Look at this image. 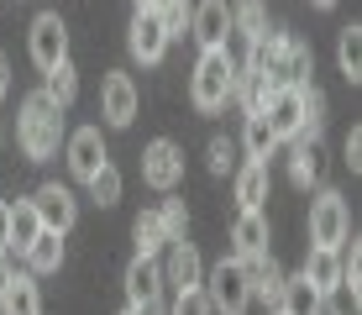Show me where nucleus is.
I'll return each instance as SVG.
<instances>
[{"label":"nucleus","instance_id":"1","mask_svg":"<svg viewBox=\"0 0 362 315\" xmlns=\"http://www.w3.org/2000/svg\"><path fill=\"white\" fill-rule=\"evenodd\" d=\"M58 137H64V110H58L42 90L27 95V100H21V116H16V142H21V153H27L32 163H42V158L58 153Z\"/></svg>","mask_w":362,"mask_h":315},{"label":"nucleus","instance_id":"2","mask_svg":"<svg viewBox=\"0 0 362 315\" xmlns=\"http://www.w3.org/2000/svg\"><path fill=\"white\" fill-rule=\"evenodd\" d=\"M231 79H236V63H231L226 47H210V53H199L194 79H189L194 110H221V105L231 100Z\"/></svg>","mask_w":362,"mask_h":315},{"label":"nucleus","instance_id":"3","mask_svg":"<svg viewBox=\"0 0 362 315\" xmlns=\"http://www.w3.org/2000/svg\"><path fill=\"white\" fill-rule=\"evenodd\" d=\"M199 289L210 299V315H247V305H252V284H247V268L236 258H221Z\"/></svg>","mask_w":362,"mask_h":315},{"label":"nucleus","instance_id":"4","mask_svg":"<svg viewBox=\"0 0 362 315\" xmlns=\"http://www.w3.org/2000/svg\"><path fill=\"white\" fill-rule=\"evenodd\" d=\"M346 231H352V216H346V200L336 189H320L310 200V242L315 247H341Z\"/></svg>","mask_w":362,"mask_h":315},{"label":"nucleus","instance_id":"5","mask_svg":"<svg viewBox=\"0 0 362 315\" xmlns=\"http://www.w3.org/2000/svg\"><path fill=\"white\" fill-rule=\"evenodd\" d=\"M27 53L37 69H53V63H64L69 58V27H64V16L58 11H42V16L32 21V32H27Z\"/></svg>","mask_w":362,"mask_h":315},{"label":"nucleus","instance_id":"6","mask_svg":"<svg viewBox=\"0 0 362 315\" xmlns=\"http://www.w3.org/2000/svg\"><path fill=\"white\" fill-rule=\"evenodd\" d=\"M32 210H37V221H42V231H58V236L79 221V200H74L69 184H42L32 195Z\"/></svg>","mask_w":362,"mask_h":315},{"label":"nucleus","instance_id":"7","mask_svg":"<svg viewBox=\"0 0 362 315\" xmlns=\"http://www.w3.org/2000/svg\"><path fill=\"white\" fill-rule=\"evenodd\" d=\"M127 299H132V310L158 315V305H163V268H158V258H132V268H127Z\"/></svg>","mask_w":362,"mask_h":315},{"label":"nucleus","instance_id":"8","mask_svg":"<svg viewBox=\"0 0 362 315\" xmlns=\"http://www.w3.org/2000/svg\"><path fill=\"white\" fill-rule=\"evenodd\" d=\"M142 179L168 195V189L184 179V153H179V142H168V137L147 142V153H142Z\"/></svg>","mask_w":362,"mask_h":315},{"label":"nucleus","instance_id":"9","mask_svg":"<svg viewBox=\"0 0 362 315\" xmlns=\"http://www.w3.org/2000/svg\"><path fill=\"white\" fill-rule=\"evenodd\" d=\"M189 32H194L199 53L226 47V37H231V6H226V0H199V6L189 11Z\"/></svg>","mask_w":362,"mask_h":315},{"label":"nucleus","instance_id":"10","mask_svg":"<svg viewBox=\"0 0 362 315\" xmlns=\"http://www.w3.org/2000/svg\"><path fill=\"white\" fill-rule=\"evenodd\" d=\"M100 116H105L110 126H132L136 121V84H132V74H121V69L105 74V84H100Z\"/></svg>","mask_w":362,"mask_h":315},{"label":"nucleus","instance_id":"11","mask_svg":"<svg viewBox=\"0 0 362 315\" xmlns=\"http://www.w3.org/2000/svg\"><path fill=\"white\" fill-rule=\"evenodd\" d=\"M110 163L105 153V137H100V126H79V132L69 137V168H74V179H84L90 184L100 168Z\"/></svg>","mask_w":362,"mask_h":315},{"label":"nucleus","instance_id":"12","mask_svg":"<svg viewBox=\"0 0 362 315\" xmlns=\"http://www.w3.org/2000/svg\"><path fill=\"white\" fill-rule=\"evenodd\" d=\"M127 47H132V58H136V63H158V58L168 53V32H163V21H158L153 11H136L132 27H127Z\"/></svg>","mask_w":362,"mask_h":315},{"label":"nucleus","instance_id":"13","mask_svg":"<svg viewBox=\"0 0 362 315\" xmlns=\"http://www.w3.org/2000/svg\"><path fill=\"white\" fill-rule=\"evenodd\" d=\"M163 284H173L184 294V289H199L205 284V268H199V252H194V242H168V273H163Z\"/></svg>","mask_w":362,"mask_h":315},{"label":"nucleus","instance_id":"14","mask_svg":"<svg viewBox=\"0 0 362 315\" xmlns=\"http://www.w3.org/2000/svg\"><path fill=\"white\" fill-rule=\"evenodd\" d=\"M257 252H268V216L263 210H242L231 226V258H257Z\"/></svg>","mask_w":362,"mask_h":315},{"label":"nucleus","instance_id":"15","mask_svg":"<svg viewBox=\"0 0 362 315\" xmlns=\"http://www.w3.org/2000/svg\"><path fill=\"white\" fill-rule=\"evenodd\" d=\"M242 268H247V284H252V299H268V305H279V294H284V268L273 263V252L242 258Z\"/></svg>","mask_w":362,"mask_h":315},{"label":"nucleus","instance_id":"16","mask_svg":"<svg viewBox=\"0 0 362 315\" xmlns=\"http://www.w3.org/2000/svg\"><path fill=\"white\" fill-rule=\"evenodd\" d=\"M273 310H284V315H326V294H320L305 273H294V279H284V294H279Z\"/></svg>","mask_w":362,"mask_h":315},{"label":"nucleus","instance_id":"17","mask_svg":"<svg viewBox=\"0 0 362 315\" xmlns=\"http://www.w3.org/2000/svg\"><path fill=\"white\" fill-rule=\"evenodd\" d=\"M310 74H315V53H310L305 42H294V37H284V53H279V69H273V84H310Z\"/></svg>","mask_w":362,"mask_h":315},{"label":"nucleus","instance_id":"18","mask_svg":"<svg viewBox=\"0 0 362 315\" xmlns=\"http://www.w3.org/2000/svg\"><path fill=\"white\" fill-rule=\"evenodd\" d=\"M299 90H305V84H299ZM299 90L294 84H279V90H273V100H268V126L273 132H279V142L284 137H299Z\"/></svg>","mask_w":362,"mask_h":315},{"label":"nucleus","instance_id":"19","mask_svg":"<svg viewBox=\"0 0 362 315\" xmlns=\"http://www.w3.org/2000/svg\"><path fill=\"white\" fill-rule=\"evenodd\" d=\"M0 315H42V294H37L32 273H16V279L0 289Z\"/></svg>","mask_w":362,"mask_h":315},{"label":"nucleus","instance_id":"20","mask_svg":"<svg viewBox=\"0 0 362 315\" xmlns=\"http://www.w3.org/2000/svg\"><path fill=\"white\" fill-rule=\"evenodd\" d=\"M263 200H268V163L247 158L242 168H236V205L242 210H263Z\"/></svg>","mask_w":362,"mask_h":315},{"label":"nucleus","instance_id":"21","mask_svg":"<svg viewBox=\"0 0 362 315\" xmlns=\"http://www.w3.org/2000/svg\"><path fill=\"white\" fill-rule=\"evenodd\" d=\"M320 168H326V153H320V137H294V153H289V173L294 184H315Z\"/></svg>","mask_w":362,"mask_h":315},{"label":"nucleus","instance_id":"22","mask_svg":"<svg viewBox=\"0 0 362 315\" xmlns=\"http://www.w3.org/2000/svg\"><path fill=\"white\" fill-rule=\"evenodd\" d=\"M21 258H27L32 273H58V268H64V236H58V231H37V242L21 252Z\"/></svg>","mask_w":362,"mask_h":315},{"label":"nucleus","instance_id":"23","mask_svg":"<svg viewBox=\"0 0 362 315\" xmlns=\"http://www.w3.org/2000/svg\"><path fill=\"white\" fill-rule=\"evenodd\" d=\"M305 279L326 294V289L341 284V258H336V247H310V258H305Z\"/></svg>","mask_w":362,"mask_h":315},{"label":"nucleus","instance_id":"24","mask_svg":"<svg viewBox=\"0 0 362 315\" xmlns=\"http://www.w3.org/2000/svg\"><path fill=\"white\" fill-rule=\"evenodd\" d=\"M132 242H136V258H158V252L168 247V231H163V221H158V210H142V216L132 221Z\"/></svg>","mask_w":362,"mask_h":315},{"label":"nucleus","instance_id":"25","mask_svg":"<svg viewBox=\"0 0 362 315\" xmlns=\"http://www.w3.org/2000/svg\"><path fill=\"white\" fill-rule=\"evenodd\" d=\"M242 147H247V158H257V163L273 158V147H279V132L268 126L263 110H257V116H247V126H242Z\"/></svg>","mask_w":362,"mask_h":315},{"label":"nucleus","instance_id":"26","mask_svg":"<svg viewBox=\"0 0 362 315\" xmlns=\"http://www.w3.org/2000/svg\"><path fill=\"white\" fill-rule=\"evenodd\" d=\"M42 95L53 100L58 110H69V105H74V95H79V74H74V63H69V58L47 69V84H42Z\"/></svg>","mask_w":362,"mask_h":315},{"label":"nucleus","instance_id":"27","mask_svg":"<svg viewBox=\"0 0 362 315\" xmlns=\"http://www.w3.org/2000/svg\"><path fill=\"white\" fill-rule=\"evenodd\" d=\"M231 32H242L247 42L263 37L268 32V6H263V0H236V6H231Z\"/></svg>","mask_w":362,"mask_h":315},{"label":"nucleus","instance_id":"28","mask_svg":"<svg viewBox=\"0 0 362 315\" xmlns=\"http://www.w3.org/2000/svg\"><path fill=\"white\" fill-rule=\"evenodd\" d=\"M336 63H341L346 79H362V27H341L336 32Z\"/></svg>","mask_w":362,"mask_h":315},{"label":"nucleus","instance_id":"29","mask_svg":"<svg viewBox=\"0 0 362 315\" xmlns=\"http://www.w3.org/2000/svg\"><path fill=\"white\" fill-rule=\"evenodd\" d=\"M37 231H42V221H37L32 200H16V205H11V247L27 252V247L37 242Z\"/></svg>","mask_w":362,"mask_h":315},{"label":"nucleus","instance_id":"30","mask_svg":"<svg viewBox=\"0 0 362 315\" xmlns=\"http://www.w3.org/2000/svg\"><path fill=\"white\" fill-rule=\"evenodd\" d=\"M147 11L163 21V32H168V37H179V32H189V11H194V6H189V0H153Z\"/></svg>","mask_w":362,"mask_h":315},{"label":"nucleus","instance_id":"31","mask_svg":"<svg viewBox=\"0 0 362 315\" xmlns=\"http://www.w3.org/2000/svg\"><path fill=\"white\" fill-rule=\"evenodd\" d=\"M90 200H95V205H116V200H121V168H116V163H105V168L90 179Z\"/></svg>","mask_w":362,"mask_h":315},{"label":"nucleus","instance_id":"32","mask_svg":"<svg viewBox=\"0 0 362 315\" xmlns=\"http://www.w3.org/2000/svg\"><path fill=\"white\" fill-rule=\"evenodd\" d=\"M231 168H236V142L231 137H210V173L221 179V173H231Z\"/></svg>","mask_w":362,"mask_h":315},{"label":"nucleus","instance_id":"33","mask_svg":"<svg viewBox=\"0 0 362 315\" xmlns=\"http://www.w3.org/2000/svg\"><path fill=\"white\" fill-rule=\"evenodd\" d=\"M158 221H163L168 242H179L184 226H189V210H184V200H163V210H158Z\"/></svg>","mask_w":362,"mask_h":315},{"label":"nucleus","instance_id":"34","mask_svg":"<svg viewBox=\"0 0 362 315\" xmlns=\"http://www.w3.org/2000/svg\"><path fill=\"white\" fill-rule=\"evenodd\" d=\"M326 315H362V305H357V289H346V284L326 289Z\"/></svg>","mask_w":362,"mask_h":315},{"label":"nucleus","instance_id":"35","mask_svg":"<svg viewBox=\"0 0 362 315\" xmlns=\"http://www.w3.org/2000/svg\"><path fill=\"white\" fill-rule=\"evenodd\" d=\"M168 315H210V299H205V289H184L179 299H173V310Z\"/></svg>","mask_w":362,"mask_h":315},{"label":"nucleus","instance_id":"36","mask_svg":"<svg viewBox=\"0 0 362 315\" xmlns=\"http://www.w3.org/2000/svg\"><path fill=\"white\" fill-rule=\"evenodd\" d=\"M336 258H341V284H346V289H357V279H362V263H357V258H362V247H357V236H352V247H346V252L336 247Z\"/></svg>","mask_w":362,"mask_h":315},{"label":"nucleus","instance_id":"37","mask_svg":"<svg viewBox=\"0 0 362 315\" xmlns=\"http://www.w3.org/2000/svg\"><path fill=\"white\" fill-rule=\"evenodd\" d=\"M346 168H362V132H357V126H352V132H346Z\"/></svg>","mask_w":362,"mask_h":315},{"label":"nucleus","instance_id":"38","mask_svg":"<svg viewBox=\"0 0 362 315\" xmlns=\"http://www.w3.org/2000/svg\"><path fill=\"white\" fill-rule=\"evenodd\" d=\"M0 252H11V205H0Z\"/></svg>","mask_w":362,"mask_h":315},{"label":"nucleus","instance_id":"39","mask_svg":"<svg viewBox=\"0 0 362 315\" xmlns=\"http://www.w3.org/2000/svg\"><path fill=\"white\" fill-rule=\"evenodd\" d=\"M11 279H16V268H11V258H6V252H0V289H6Z\"/></svg>","mask_w":362,"mask_h":315},{"label":"nucleus","instance_id":"40","mask_svg":"<svg viewBox=\"0 0 362 315\" xmlns=\"http://www.w3.org/2000/svg\"><path fill=\"white\" fill-rule=\"evenodd\" d=\"M6 90H11V63L0 58V100H6Z\"/></svg>","mask_w":362,"mask_h":315},{"label":"nucleus","instance_id":"41","mask_svg":"<svg viewBox=\"0 0 362 315\" xmlns=\"http://www.w3.org/2000/svg\"><path fill=\"white\" fill-rule=\"evenodd\" d=\"M310 6H320V11H331V6H336V0H310Z\"/></svg>","mask_w":362,"mask_h":315},{"label":"nucleus","instance_id":"42","mask_svg":"<svg viewBox=\"0 0 362 315\" xmlns=\"http://www.w3.org/2000/svg\"><path fill=\"white\" fill-rule=\"evenodd\" d=\"M132 6H136V11H147V6H153V0H132Z\"/></svg>","mask_w":362,"mask_h":315},{"label":"nucleus","instance_id":"43","mask_svg":"<svg viewBox=\"0 0 362 315\" xmlns=\"http://www.w3.org/2000/svg\"><path fill=\"white\" fill-rule=\"evenodd\" d=\"M121 315H142V310H132V305H127V310H121Z\"/></svg>","mask_w":362,"mask_h":315},{"label":"nucleus","instance_id":"44","mask_svg":"<svg viewBox=\"0 0 362 315\" xmlns=\"http://www.w3.org/2000/svg\"><path fill=\"white\" fill-rule=\"evenodd\" d=\"M0 142H6V132H0Z\"/></svg>","mask_w":362,"mask_h":315},{"label":"nucleus","instance_id":"45","mask_svg":"<svg viewBox=\"0 0 362 315\" xmlns=\"http://www.w3.org/2000/svg\"><path fill=\"white\" fill-rule=\"evenodd\" d=\"M273 315H284V310H273Z\"/></svg>","mask_w":362,"mask_h":315},{"label":"nucleus","instance_id":"46","mask_svg":"<svg viewBox=\"0 0 362 315\" xmlns=\"http://www.w3.org/2000/svg\"><path fill=\"white\" fill-rule=\"evenodd\" d=\"M158 315H163V310H158Z\"/></svg>","mask_w":362,"mask_h":315}]
</instances>
